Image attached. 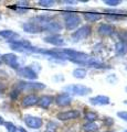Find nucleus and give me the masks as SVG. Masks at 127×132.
Returning a JSON list of instances; mask_svg holds the SVG:
<instances>
[{"label": "nucleus", "mask_w": 127, "mask_h": 132, "mask_svg": "<svg viewBox=\"0 0 127 132\" xmlns=\"http://www.w3.org/2000/svg\"><path fill=\"white\" fill-rule=\"evenodd\" d=\"M64 90H66V94H74V95H77V96H84V95H87L92 92L91 88L86 87L84 85H70V86H66L64 88Z\"/></svg>", "instance_id": "f257e3e1"}, {"label": "nucleus", "mask_w": 127, "mask_h": 132, "mask_svg": "<svg viewBox=\"0 0 127 132\" xmlns=\"http://www.w3.org/2000/svg\"><path fill=\"white\" fill-rule=\"evenodd\" d=\"M89 34H91V28L87 26H84L80 28L79 30H76L74 33H72V39L74 42H79L81 40L86 39Z\"/></svg>", "instance_id": "f03ea898"}, {"label": "nucleus", "mask_w": 127, "mask_h": 132, "mask_svg": "<svg viewBox=\"0 0 127 132\" xmlns=\"http://www.w3.org/2000/svg\"><path fill=\"white\" fill-rule=\"evenodd\" d=\"M81 23V19L75 13H70L65 16V26L69 30H74V29Z\"/></svg>", "instance_id": "7ed1b4c3"}, {"label": "nucleus", "mask_w": 127, "mask_h": 132, "mask_svg": "<svg viewBox=\"0 0 127 132\" xmlns=\"http://www.w3.org/2000/svg\"><path fill=\"white\" fill-rule=\"evenodd\" d=\"M80 117V111L79 110H69V111H64L58 114V119L59 120H71V119H75Z\"/></svg>", "instance_id": "20e7f679"}, {"label": "nucleus", "mask_w": 127, "mask_h": 132, "mask_svg": "<svg viewBox=\"0 0 127 132\" xmlns=\"http://www.w3.org/2000/svg\"><path fill=\"white\" fill-rule=\"evenodd\" d=\"M56 104H58L60 107H65V106H68L71 104V101H72V97L70 96L69 94L66 93H63V94H60L58 97H56Z\"/></svg>", "instance_id": "39448f33"}, {"label": "nucleus", "mask_w": 127, "mask_h": 132, "mask_svg": "<svg viewBox=\"0 0 127 132\" xmlns=\"http://www.w3.org/2000/svg\"><path fill=\"white\" fill-rule=\"evenodd\" d=\"M89 101H91L92 105H95V106H105L109 104V98L106 96H96L89 99Z\"/></svg>", "instance_id": "423d86ee"}, {"label": "nucleus", "mask_w": 127, "mask_h": 132, "mask_svg": "<svg viewBox=\"0 0 127 132\" xmlns=\"http://www.w3.org/2000/svg\"><path fill=\"white\" fill-rule=\"evenodd\" d=\"M46 41L48 43H51L53 45H56V46H62V45L65 44V41L59 35H51L46 38Z\"/></svg>", "instance_id": "0eeeda50"}, {"label": "nucleus", "mask_w": 127, "mask_h": 132, "mask_svg": "<svg viewBox=\"0 0 127 132\" xmlns=\"http://www.w3.org/2000/svg\"><path fill=\"white\" fill-rule=\"evenodd\" d=\"M113 32H114V29L112 28V26H108V24H102V26L98 27V33L101 35L108 36V35H112Z\"/></svg>", "instance_id": "6e6552de"}, {"label": "nucleus", "mask_w": 127, "mask_h": 132, "mask_svg": "<svg viewBox=\"0 0 127 132\" xmlns=\"http://www.w3.org/2000/svg\"><path fill=\"white\" fill-rule=\"evenodd\" d=\"M116 53L118 55H124L127 53V42L126 41H121V42L116 43L115 45Z\"/></svg>", "instance_id": "1a4fd4ad"}, {"label": "nucleus", "mask_w": 127, "mask_h": 132, "mask_svg": "<svg viewBox=\"0 0 127 132\" xmlns=\"http://www.w3.org/2000/svg\"><path fill=\"white\" fill-rule=\"evenodd\" d=\"M27 123L28 126L31 127V128H34V129H38V128L41 127V125H42V120L39 118H33V117H28L27 118Z\"/></svg>", "instance_id": "9d476101"}, {"label": "nucleus", "mask_w": 127, "mask_h": 132, "mask_svg": "<svg viewBox=\"0 0 127 132\" xmlns=\"http://www.w3.org/2000/svg\"><path fill=\"white\" fill-rule=\"evenodd\" d=\"M102 18V14L100 13H94V12H85L84 19L88 22H96Z\"/></svg>", "instance_id": "9b49d317"}, {"label": "nucleus", "mask_w": 127, "mask_h": 132, "mask_svg": "<svg viewBox=\"0 0 127 132\" xmlns=\"http://www.w3.org/2000/svg\"><path fill=\"white\" fill-rule=\"evenodd\" d=\"M62 24L59 23V22H55V21H53V22H48L47 24V27L46 29L48 31H51V32H59L62 30Z\"/></svg>", "instance_id": "f8f14e48"}, {"label": "nucleus", "mask_w": 127, "mask_h": 132, "mask_svg": "<svg viewBox=\"0 0 127 132\" xmlns=\"http://www.w3.org/2000/svg\"><path fill=\"white\" fill-rule=\"evenodd\" d=\"M83 128L85 132H97L98 131V126L94 122H88L86 125H84Z\"/></svg>", "instance_id": "ddd939ff"}, {"label": "nucleus", "mask_w": 127, "mask_h": 132, "mask_svg": "<svg viewBox=\"0 0 127 132\" xmlns=\"http://www.w3.org/2000/svg\"><path fill=\"white\" fill-rule=\"evenodd\" d=\"M51 102H52V97L50 96H44L40 99V106L42 108H48L51 105Z\"/></svg>", "instance_id": "4468645a"}, {"label": "nucleus", "mask_w": 127, "mask_h": 132, "mask_svg": "<svg viewBox=\"0 0 127 132\" xmlns=\"http://www.w3.org/2000/svg\"><path fill=\"white\" fill-rule=\"evenodd\" d=\"M73 75L76 78H84L86 76V71L85 69H82V68H76L74 72H73Z\"/></svg>", "instance_id": "2eb2a0df"}, {"label": "nucleus", "mask_w": 127, "mask_h": 132, "mask_svg": "<svg viewBox=\"0 0 127 132\" xmlns=\"http://www.w3.org/2000/svg\"><path fill=\"white\" fill-rule=\"evenodd\" d=\"M35 102H36V97L35 96H29L28 98L24 99L23 105L24 106H31V105H34Z\"/></svg>", "instance_id": "dca6fc26"}, {"label": "nucleus", "mask_w": 127, "mask_h": 132, "mask_svg": "<svg viewBox=\"0 0 127 132\" xmlns=\"http://www.w3.org/2000/svg\"><path fill=\"white\" fill-rule=\"evenodd\" d=\"M96 118H97V116H96V113H94V112H87L86 114H85V119L88 120L89 122H93Z\"/></svg>", "instance_id": "f3484780"}, {"label": "nucleus", "mask_w": 127, "mask_h": 132, "mask_svg": "<svg viewBox=\"0 0 127 132\" xmlns=\"http://www.w3.org/2000/svg\"><path fill=\"white\" fill-rule=\"evenodd\" d=\"M56 128H58V125L55 122H50L48 125V132H55Z\"/></svg>", "instance_id": "a211bd4d"}, {"label": "nucleus", "mask_w": 127, "mask_h": 132, "mask_svg": "<svg viewBox=\"0 0 127 132\" xmlns=\"http://www.w3.org/2000/svg\"><path fill=\"white\" fill-rule=\"evenodd\" d=\"M105 3L106 5H108V6H110V7H115L117 5H119L121 1L119 0H105Z\"/></svg>", "instance_id": "6ab92c4d"}, {"label": "nucleus", "mask_w": 127, "mask_h": 132, "mask_svg": "<svg viewBox=\"0 0 127 132\" xmlns=\"http://www.w3.org/2000/svg\"><path fill=\"white\" fill-rule=\"evenodd\" d=\"M117 116L119 117L121 119H123V120H125L127 122V112L126 111H122V112H118Z\"/></svg>", "instance_id": "aec40b11"}, {"label": "nucleus", "mask_w": 127, "mask_h": 132, "mask_svg": "<svg viewBox=\"0 0 127 132\" xmlns=\"http://www.w3.org/2000/svg\"><path fill=\"white\" fill-rule=\"evenodd\" d=\"M53 3H54V1H40V5L44 7H51L53 6Z\"/></svg>", "instance_id": "412c9836"}, {"label": "nucleus", "mask_w": 127, "mask_h": 132, "mask_svg": "<svg viewBox=\"0 0 127 132\" xmlns=\"http://www.w3.org/2000/svg\"><path fill=\"white\" fill-rule=\"evenodd\" d=\"M125 104H127V101H126V102H125Z\"/></svg>", "instance_id": "4be33fe9"}, {"label": "nucleus", "mask_w": 127, "mask_h": 132, "mask_svg": "<svg viewBox=\"0 0 127 132\" xmlns=\"http://www.w3.org/2000/svg\"><path fill=\"white\" fill-rule=\"evenodd\" d=\"M125 132H127V131H125Z\"/></svg>", "instance_id": "5701e85b"}]
</instances>
